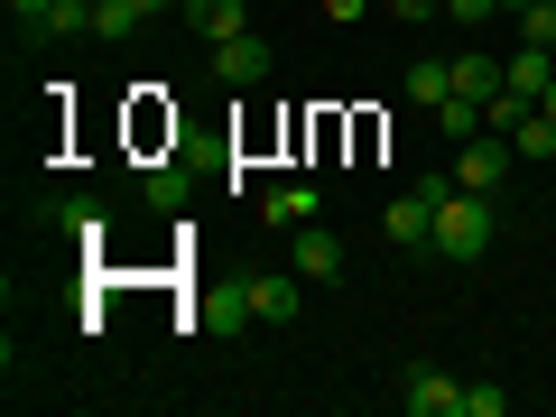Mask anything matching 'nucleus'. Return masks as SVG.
Masks as SVG:
<instances>
[{
	"label": "nucleus",
	"instance_id": "nucleus-1",
	"mask_svg": "<svg viewBox=\"0 0 556 417\" xmlns=\"http://www.w3.org/2000/svg\"><path fill=\"white\" fill-rule=\"evenodd\" d=\"M492 241H501L492 195H473V186H445V204H437V241H427V251H437V260H464V269H473Z\"/></svg>",
	"mask_w": 556,
	"mask_h": 417
},
{
	"label": "nucleus",
	"instance_id": "nucleus-2",
	"mask_svg": "<svg viewBox=\"0 0 556 417\" xmlns=\"http://www.w3.org/2000/svg\"><path fill=\"white\" fill-rule=\"evenodd\" d=\"M445 186H455V177H417V186H399L390 214H380V232H390L399 251H427V241H437V204H445Z\"/></svg>",
	"mask_w": 556,
	"mask_h": 417
},
{
	"label": "nucleus",
	"instance_id": "nucleus-3",
	"mask_svg": "<svg viewBox=\"0 0 556 417\" xmlns=\"http://www.w3.org/2000/svg\"><path fill=\"white\" fill-rule=\"evenodd\" d=\"M519 167V149L501 130H473V139H455V186H473V195H501V177Z\"/></svg>",
	"mask_w": 556,
	"mask_h": 417
},
{
	"label": "nucleus",
	"instance_id": "nucleus-4",
	"mask_svg": "<svg viewBox=\"0 0 556 417\" xmlns=\"http://www.w3.org/2000/svg\"><path fill=\"white\" fill-rule=\"evenodd\" d=\"M399 408L408 417H464V380L437 371V362H417V371H399Z\"/></svg>",
	"mask_w": 556,
	"mask_h": 417
},
{
	"label": "nucleus",
	"instance_id": "nucleus-5",
	"mask_svg": "<svg viewBox=\"0 0 556 417\" xmlns=\"http://www.w3.org/2000/svg\"><path fill=\"white\" fill-rule=\"evenodd\" d=\"M288 269H298L306 288H334L343 278V241L325 232V223H298V232H288Z\"/></svg>",
	"mask_w": 556,
	"mask_h": 417
},
{
	"label": "nucleus",
	"instance_id": "nucleus-6",
	"mask_svg": "<svg viewBox=\"0 0 556 417\" xmlns=\"http://www.w3.org/2000/svg\"><path fill=\"white\" fill-rule=\"evenodd\" d=\"M241 298H251L260 325H288V316L306 306V278H298V269H251V278H241Z\"/></svg>",
	"mask_w": 556,
	"mask_h": 417
},
{
	"label": "nucleus",
	"instance_id": "nucleus-7",
	"mask_svg": "<svg viewBox=\"0 0 556 417\" xmlns=\"http://www.w3.org/2000/svg\"><path fill=\"white\" fill-rule=\"evenodd\" d=\"M214 84H232V93H251V84H269V38H223L214 47Z\"/></svg>",
	"mask_w": 556,
	"mask_h": 417
},
{
	"label": "nucleus",
	"instance_id": "nucleus-8",
	"mask_svg": "<svg viewBox=\"0 0 556 417\" xmlns=\"http://www.w3.org/2000/svg\"><path fill=\"white\" fill-rule=\"evenodd\" d=\"M501 75H510V93H547V84H556V47H529V38H519V56H501Z\"/></svg>",
	"mask_w": 556,
	"mask_h": 417
},
{
	"label": "nucleus",
	"instance_id": "nucleus-9",
	"mask_svg": "<svg viewBox=\"0 0 556 417\" xmlns=\"http://www.w3.org/2000/svg\"><path fill=\"white\" fill-rule=\"evenodd\" d=\"M260 214H269L278 232H298V223H316V186H306V177H288V186H269V195H260Z\"/></svg>",
	"mask_w": 556,
	"mask_h": 417
},
{
	"label": "nucleus",
	"instance_id": "nucleus-10",
	"mask_svg": "<svg viewBox=\"0 0 556 417\" xmlns=\"http://www.w3.org/2000/svg\"><path fill=\"white\" fill-rule=\"evenodd\" d=\"M501 84H510V75H501V56H482V47H464V56H455V93L464 102H492Z\"/></svg>",
	"mask_w": 556,
	"mask_h": 417
},
{
	"label": "nucleus",
	"instance_id": "nucleus-11",
	"mask_svg": "<svg viewBox=\"0 0 556 417\" xmlns=\"http://www.w3.org/2000/svg\"><path fill=\"white\" fill-rule=\"evenodd\" d=\"M186 28H195L204 47H223V38H241V0H186Z\"/></svg>",
	"mask_w": 556,
	"mask_h": 417
},
{
	"label": "nucleus",
	"instance_id": "nucleus-12",
	"mask_svg": "<svg viewBox=\"0 0 556 417\" xmlns=\"http://www.w3.org/2000/svg\"><path fill=\"white\" fill-rule=\"evenodd\" d=\"M139 195L159 204V214H186V204H195V177H186V167L167 159V167H149V177H139Z\"/></svg>",
	"mask_w": 556,
	"mask_h": 417
},
{
	"label": "nucleus",
	"instance_id": "nucleus-13",
	"mask_svg": "<svg viewBox=\"0 0 556 417\" xmlns=\"http://www.w3.org/2000/svg\"><path fill=\"white\" fill-rule=\"evenodd\" d=\"M510 149H519V167H556V121H547V112H529V121L510 130Z\"/></svg>",
	"mask_w": 556,
	"mask_h": 417
},
{
	"label": "nucleus",
	"instance_id": "nucleus-14",
	"mask_svg": "<svg viewBox=\"0 0 556 417\" xmlns=\"http://www.w3.org/2000/svg\"><path fill=\"white\" fill-rule=\"evenodd\" d=\"M408 93L427 102V112H437V102L455 93V56H417V65H408Z\"/></svg>",
	"mask_w": 556,
	"mask_h": 417
},
{
	"label": "nucleus",
	"instance_id": "nucleus-15",
	"mask_svg": "<svg viewBox=\"0 0 556 417\" xmlns=\"http://www.w3.org/2000/svg\"><path fill=\"white\" fill-rule=\"evenodd\" d=\"M38 28H47V38H93V0H56Z\"/></svg>",
	"mask_w": 556,
	"mask_h": 417
},
{
	"label": "nucleus",
	"instance_id": "nucleus-16",
	"mask_svg": "<svg viewBox=\"0 0 556 417\" xmlns=\"http://www.w3.org/2000/svg\"><path fill=\"white\" fill-rule=\"evenodd\" d=\"M437 130H445V139H473V130H482V102L445 93V102H437Z\"/></svg>",
	"mask_w": 556,
	"mask_h": 417
},
{
	"label": "nucleus",
	"instance_id": "nucleus-17",
	"mask_svg": "<svg viewBox=\"0 0 556 417\" xmlns=\"http://www.w3.org/2000/svg\"><path fill=\"white\" fill-rule=\"evenodd\" d=\"M56 223H65V232H84V241L112 232V223H102V204H84V195H65V204H56Z\"/></svg>",
	"mask_w": 556,
	"mask_h": 417
},
{
	"label": "nucleus",
	"instance_id": "nucleus-18",
	"mask_svg": "<svg viewBox=\"0 0 556 417\" xmlns=\"http://www.w3.org/2000/svg\"><path fill=\"white\" fill-rule=\"evenodd\" d=\"M464 417H510V390H492V380H464Z\"/></svg>",
	"mask_w": 556,
	"mask_h": 417
},
{
	"label": "nucleus",
	"instance_id": "nucleus-19",
	"mask_svg": "<svg viewBox=\"0 0 556 417\" xmlns=\"http://www.w3.org/2000/svg\"><path fill=\"white\" fill-rule=\"evenodd\" d=\"M519 38H529V47H556V0H538V10H519Z\"/></svg>",
	"mask_w": 556,
	"mask_h": 417
},
{
	"label": "nucleus",
	"instance_id": "nucleus-20",
	"mask_svg": "<svg viewBox=\"0 0 556 417\" xmlns=\"http://www.w3.org/2000/svg\"><path fill=\"white\" fill-rule=\"evenodd\" d=\"M437 20H455V28H464V38H473V28H482V20H501V0H445Z\"/></svg>",
	"mask_w": 556,
	"mask_h": 417
},
{
	"label": "nucleus",
	"instance_id": "nucleus-21",
	"mask_svg": "<svg viewBox=\"0 0 556 417\" xmlns=\"http://www.w3.org/2000/svg\"><path fill=\"white\" fill-rule=\"evenodd\" d=\"M445 0H390V20H437Z\"/></svg>",
	"mask_w": 556,
	"mask_h": 417
},
{
	"label": "nucleus",
	"instance_id": "nucleus-22",
	"mask_svg": "<svg viewBox=\"0 0 556 417\" xmlns=\"http://www.w3.org/2000/svg\"><path fill=\"white\" fill-rule=\"evenodd\" d=\"M325 20H371V0H325Z\"/></svg>",
	"mask_w": 556,
	"mask_h": 417
},
{
	"label": "nucleus",
	"instance_id": "nucleus-23",
	"mask_svg": "<svg viewBox=\"0 0 556 417\" xmlns=\"http://www.w3.org/2000/svg\"><path fill=\"white\" fill-rule=\"evenodd\" d=\"M47 10H56V0H10V20H47Z\"/></svg>",
	"mask_w": 556,
	"mask_h": 417
},
{
	"label": "nucleus",
	"instance_id": "nucleus-24",
	"mask_svg": "<svg viewBox=\"0 0 556 417\" xmlns=\"http://www.w3.org/2000/svg\"><path fill=\"white\" fill-rule=\"evenodd\" d=\"M519 10H538V0H501V20H519Z\"/></svg>",
	"mask_w": 556,
	"mask_h": 417
},
{
	"label": "nucleus",
	"instance_id": "nucleus-25",
	"mask_svg": "<svg viewBox=\"0 0 556 417\" xmlns=\"http://www.w3.org/2000/svg\"><path fill=\"white\" fill-rule=\"evenodd\" d=\"M538 112H547V121H556V84H547V93H538Z\"/></svg>",
	"mask_w": 556,
	"mask_h": 417
}]
</instances>
